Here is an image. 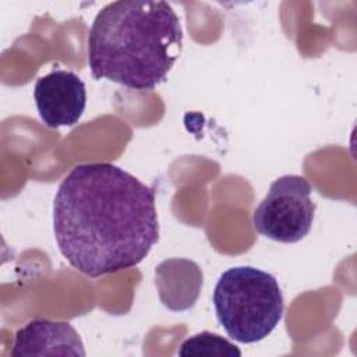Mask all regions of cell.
Segmentation results:
<instances>
[{"label":"cell","mask_w":357,"mask_h":357,"mask_svg":"<svg viewBox=\"0 0 357 357\" xmlns=\"http://www.w3.org/2000/svg\"><path fill=\"white\" fill-rule=\"evenodd\" d=\"M53 231L61 255L89 278L132 268L159 240L155 188L112 163L78 165L57 188Z\"/></svg>","instance_id":"1"},{"label":"cell","mask_w":357,"mask_h":357,"mask_svg":"<svg viewBox=\"0 0 357 357\" xmlns=\"http://www.w3.org/2000/svg\"><path fill=\"white\" fill-rule=\"evenodd\" d=\"M181 47L180 18L169 3L119 0L93 18L88 63L95 79L151 91L166 81Z\"/></svg>","instance_id":"2"},{"label":"cell","mask_w":357,"mask_h":357,"mask_svg":"<svg viewBox=\"0 0 357 357\" xmlns=\"http://www.w3.org/2000/svg\"><path fill=\"white\" fill-rule=\"evenodd\" d=\"M216 318L240 343L265 339L283 317V294L271 273L254 266L225 271L212 294Z\"/></svg>","instance_id":"3"},{"label":"cell","mask_w":357,"mask_h":357,"mask_svg":"<svg viewBox=\"0 0 357 357\" xmlns=\"http://www.w3.org/2000/svg\"><path fill=\"white\" fill-rule=\"evenodd\" d=\"M311 191V184L303 176L286 174L276 178L252 213L257 233L286 244L303 240L314 222Z\"/></svg>","instance_id":"4"},{"label":"cell","mask_w":357,"mask_h":357,"mask_svg":"<svg viewBox=\"0 0 357 357\" xmlns=\"http://www.w3.org/2000/svg\"><path fill=\"white\" fill-rule=\"evenodd\" d=\"M33 99L46 127H71L84 114L86 89L77 74L57 68L38 78Z\"/></svg>","instance_id":"5"},{"label":"cell","mask_w":357,"mask_h":357,"mask_svg":"<svg viewBox=\"0 0 357 357\" xmlns=\"http://www.w3.org/2000/svg\"><path fill=\"white\" fill-rule=\"evenodd\" d=\"M11 356L84 357L85 349L78 332L68 322L33 319L15 332Z\"/></svg>","instance_id":"6"},{"label":"cell","mask_w":357,"mask_h":357,"mask_svg":"<svg viewBox=\"0 0 357 357\" xmlns=\"http://www.w3.org/2000/svg\"><path fill=\"white\" fill-rule=\"evenodd\" d=\"M156 286L162 303L172 311L191 308L202 287V272L199 266L188 259H167L156 269Z\"/></svg>","instance_id":"7"},{"label":"cell","mask_w":357,"mask_h":357,"mask_svg":"<svg viewBox=\"0 0 357 357\" xmlns=\"http://www.w3.org/2000/svg\"><path fill=\"white\" fill-rule=\"evenodd\" d=\"M178 356L183 357H240L241 351L227 339L204 331L185 339L178 347Z\"/></svg>","instance_id":"8"}]
</instances>
